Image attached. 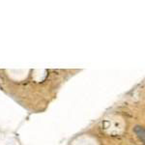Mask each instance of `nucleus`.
<instances>
[{"label":"nucleus","instance_id":"1","mask_svg":"<svg viewBox=\"0 0 145 145\" xmlns=\"http://www.w3.org/2000/svg\"><path fill=\"white\" fill-rule=\"evenodd\" d=\"M134 131L136 133V135L137 136V137L139 139H141L142 142H144L145 139V132H144V128L141 127V126H136L134 128Z\"/></svg>","mask_w":145,"mask_h":145}]
</instances>
